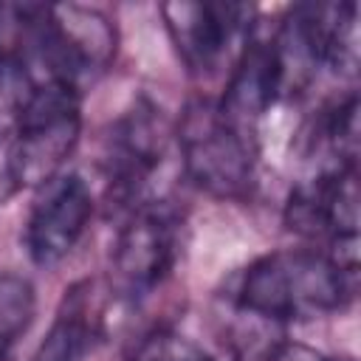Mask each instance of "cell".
I'll return each instance as SVG.
<instances>
[{
	"instance_id": "cell-13",
	"label": "cell",
	"mask_w": 361,
	"mask_h": 361,
	"mask_svg": "<svg viewBox=\"0 0 361 361\" xmlns=\"http://www.w3.org/2000/svg\"><path fill=\"white\" fill-rule=\"evenodd\" d=\"M90 322L82 310L71 307L68 313H59V319L51 324L48 336L39 341L31 361H85L90 350Z\"/></svg>"
},
{
	"instance_id": "cell-5",
	"label": "cell",
	"mask_w": 361,
	"mask_h": 361,
	"mask_svg": "<svg viewBox=\"0 0 361 361\" xmlns=\"http://www.w3.org/2000/svg\"><path fill=\"white\" fill-rule=\"evenodd\" d=\"M178 257L175 217L158 203H141L118 228L110 257V282L124 299L152 293L172 271Z\"/></svg>"
},
{
	"instance_id": "cell-1",
	"label": "cell",
	"mask_w": 361,
	"mask_h": 361,
	"mask_svg": "<svg viewBox=\"0 0 361 361\" xmlns=\"http://www.w3.org/2000/svg\"><path fill=\"white\" fill-rule=\"evenodd\" d=\"M355 293V274L330 254L285 248L254 259L237 282V305L271 322H299L347 307Z\"/></svg>"
},
{
	"instance_id": "cell-14",
	"label": "cell",
	"mask_w": 361,
	"mask_h": 361,
	"mask_svg": "<svg viewBox=\"0 0 361 361\" xmlns=\"http://www.w3.org/2000/svg\"><path fill=\"white\" fill-rule=\"evenodd\" d=\"M203 355H206V350H200L186 336L161 330V333L147 336L135 347L133 361H203Z\"/></svg>"
},
{
	"instance_id": "cell-16",
	"label": "cell",
	"mask_w": 361,
	"mask_h": 361,
	"mask_svg": "<svg viewBox=\"0 0 361 361\" xmlns=\"http://www.w3.org/2000/svg\"><path fill=\"white\" fill-rule=\"evenodd\" d=\"M203 361H237V358H231V355H226V358H217V355H203Z\"/></svg>"
},
{
	"instance_id": "cell-7",
	"label": "cell",
	"mask_w": 361,
	"mask_h": 361,
	"mask_svg": "<svg viewBox=\"0 0 361 361\" xmlns=\"http://www.w3.org/2000/svg\"><path fill=\"white\" fill-rule=\"evenodd\" d=\"M282 54H296L310 68H330L347 73L358 62L355 3H316L296 6L274 39Z\"/></svg>"
},
{
	"instance_id": "cell-15",
	"label": "cell",
	"mask_w": 361,
	"mask_h": 361,
	"mask_svg": "<svg viewBox=\"0 0 361 361\" xmlns=\"http://www.w3.org/2000/svg\"><path fill=\"white\" fill-rule=\"evenodd\" d=\"M268 361H333V358H327L324 353H319L302 341H282L274 347Z\"/></svg>"
},
{
	"instance_id": "cell-3",
	"label": "cell",
	"mask_w": 361,
	"mask_h": 361,
	"mask_svg": "<svg viewBox=\"0 0 361 361\" xmlns=\"http://www.w3.org/2000/svg\"><path fill=\"white\" fill-rule=\"evenodd\" d=\"M180 164L189 180L214 197H243L254 180L251 133L223 116L217 102L195 99L178 124Z\"/></svg>"
},
{
	"instance_id": "cell-9",
	"label": "cell",
	"mask_w": 361,
	"mask_h": 361,
	"mask_svg": "<svg viewBox=\"0 0 361 361\" xmlns=\"http://www.w3.org/2000/svg\"><path fill=\"white\" fill-rule=\"evenodd\" d=\"M285 82L288 73L276 51V42L251 39L243 45L240 56L234 59V68L226 82V93L217 102V107L228 121L251 133L254 124L274 107V102L285 90Z\"/></svg>"
},
{
	"instance_id": "cell-12",
	"label": "cell",
	"mask_w": 361,
	"mask_h": 361,
	"mask_svg": "<svg viewBox=\"0 0 361 361\" xmlns=\"http://www.w3.org/2000/svg\"><path fill=\"white\" fill-rule=\"evenodd\" d=\"M319 138L336 158L333 166H355L358 158V96L350 93L347 99L327 107L319 118Z\"/></svg>"
},
{
	"instance_id": "cell-6",
	"label": "cell",
	"mask_w": 361,
	"mask_h": 361,
	"mask_svg": "<svg viewBox=\"0 0 361 361\" xmlns=\"http://www.w3.org/2000/svg\"><path fill=\"white\" fill-rule=\"evenodd\" d=\"M93 195L82 175L59 172L37 189L25 220V251L34 265H59L87 231Z\"/></svg>"
},
{
	"instance_id": "cell-8",
	"label": "cell",
	"mask_w": 361,
	"mask_h": 361,
	"mask_svg": "<svg viewBox=\"0 0 361 361\" xmlns=\"http://www.w3.org/2000/svg\"><path fill=\"white\" fill-rule=\"evenodd\" d=\"M166 31L192 71H212L248 25V8L237 3H166Z\"/></svg>"
},
{
	"instance_id": "cell-2",
	"label": "cell",
	"mask_w": 361,
	"mask_h": 361,
	"mask_svg": "<svg viewBox=\"0 0 361 361\" xmlns=\"http://www.w3.org/2000/svg\"><path fill=\"white\" fill-rule=\"evenodd\" d=\"M79 133V90L56 79L28 82L3 149V166L11 189H39L65 172L62 166L76 149Z\"/></svg>"
},
{
	"instance_id": "cell-4",
	"label": "cell",
	"mask_w": 361,
	"mask_h": 361,
	"mask_svg": "<svg viewBox=\"0 0 361 361\" xmlns=\"http://www.w3.org/2000/svg\"><path fill=\"white\" fill-rule=\"evenodd\" d=\"M285 223L296 234L327 240L330 257L358 271V172L355 166H330L299 183L285 203Z\"/></svg>"
},
{
	"instance_id": "cell-11",
	"label": "cell",
	"mask_w": 361,
	"mask_h": 361,
	"mask_svg": "<svg viewBox=\"0 0 361 361\" xmlns=\"http://www.w3.org/2000/svg\"><path fill=\"white\" fill-rule=\"evenodd\" d=\"M34 310V285L17 274H0V361H8V353L14 341L28 330Z\"/></svg>"
},
{
	"instance_id": "cell-10",
	"label": "cell",
	"mask_w": 361,
	"mask_h": 361,
	"mask_svg": "<svg viewBox=\"0 0 361 361\" xmlns=\"http://www.w3.org/2000/svg\"><path fill=\"white\" fill-rule=\"evenodd\" d=\"M155 110L152 107H135L130 110L118 127L116 135L110 138V180L113 186L133 197L141 192L152 169L161 164L164 155V138H161V124H155Z\"/></svg>"
}]
</instances>
